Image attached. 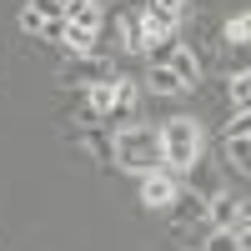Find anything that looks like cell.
Segmentation results:
<instances>
[{"mask_svg": "<svg viewBox=\"0 0 251 251\" xmlns=\"http://www.w3.org/2000/svg\"><path fill=\"white\" fill-rule=\"evenodd\" d=\"M156 131H161V161H166V171H171V176H191L201 166V151H206L201 126L191 116H166Z\"/></svg>", "mask_w": 251, "mask_h": 251, "instance_id": "cell-1", "label": "cell"}, {"mask_svg": "<svg viewBox=\"0 0 251 251\" xmlns=\"http://www.w3.org/2000/svg\"><path fill=\"white\" fill-rule=\"evenodd\" d=\"M111 156H116V166L121 171H131V176H151V171H161V131L156 126H121V131L111 136Z\"/></svg>", "mask_w": 251, "mask_h": 251, "instance_id": "cell-2", "label": "cell"}, {"mask_svg": "<svg viewBox=\"0 0 251 251\" xmlns=\"http://www.w3.org/2000/svg\"><path fill=\"white\" fill-rule=\"evenodd\" d=\"M206 221L221 226V231H236L241 241L251 236V216H246V201L231 196V191H211L206 196Z\"/></svg>", "mask_w": 251, "mask_h": 251, "instance_id": "cell-3", "label": "cell"}, {"mask_svg": "<svg viewBox=\"0 0 251 251\" xmlns=\"http://www.w3.org/2000/svg\"><path fill=\"white\" fill-rule=\"evenodd\" d=\"M136 111H141V86H136V80H126V75H116L106 126H111V131H121V126H131V121H136Z\"/></svg>", "mask_w": 251, "mask_h": 251, "instance_id": "cell-4", "label": "cell"}, {"mask_svg": "<svg viewBox=\"0 0 251 251\" xmlns=\"http://www.w3.org/2000/svg\"><path fill=\"white\" fill-rule=\"evenodd\" d=\"M176 191H181V176H171L166 166L151 171V176H141V201H146V211H166Z\"/></svg>", "mask_w": 251, "mask_h": 251, "instance_id": "cell-5", "label": "cell"}, {"mask_svg": "<svg viewBox=\"0 0 251 251\" xmlns=\"http://www.w3.org/2000/svg\"><path fill=\"white\" fill-rule=\"evenodd\" d=\"M66 80L71 86H100V80H116V71H111V60L96 50V55H71Z\"/></svg>", "mask_w": 251, "mask_h": 251, "instance_id": "cell-6", "label": "cell"}, {"mask_svg": "<svg viewBox=\"0 0 251 251\" xmlns=\"http://www.w3.org/2000/svg\"><path fill=\"white\" fill-rule=\"evenodd\" d=\"M246 121H251V116H236L231 126H226V161H231L236 176L251 171V126H246Z\"/></svg>", "mask_w": 251, "mask_h": 251, "instance_id": "cell-7", "label": "cell"}, {"mask_svg": "<svg viewBox=\"0 0 251 251\" xmlns=\"http://www.w3.org/2000/svg\"><path fill=\"white\" fill-rule=\"evenodd\" d=\"M166 211H171V226H176V231L201 226V221H206V196H201V191H176Z\"/></svg>", "mask_w": 251, "mask_h": 251, "instance_id": "cell-8", "label": "cell"}, {"mask_svg": "<svg viewBox=\"0 0 251 251\" xmlns=\"http://www.w3.org/2000/svg\"><path fill=\"white\" fill-rule=\"evenodd\" d=\"M166 71H171L186 91H196V80H201V60L191 55V46H171V55H166Z\"/></svg>", "mask_w": 251, "mask_h": 251, "instance_id": "cell-9", "label": "cell"}, {"mask_svg": "<svg viewBox=\"0 0 251 251\" xmlns=\"http://www.w3.org/2000/svg\"><path fill=\"white\" fill-rule=\"evenodd\" d=\"M66 25H71V30H86V35H100L106 10H100L96 0H75V5H66Z\"/></svg>", "mask_w": 251, "mask_h": 251, "instance_id": "cell-10", "label": "cell"}, {"mask_svg": "<svg viewBox=\"0 0 251 251\" xmlns=\"http://www.w3.org/2000/svg\"><path fill=\"white\" fill-rule=\"evenodd\" d=\"M116 35H121V46L131 50V55H146L151 46H146V30H141V15H121L116 20Z\"/></svg>", "mask_w": 251, "mask_h": 251, "instance_id": "cell-11", "label": "cell"}, {"mask_svg": "<svg viewBox=\"0 0 251 251\" xmlns=\"http://www.w3.org/2000/svg\"><path fill=\"white\" fill-rule=\"evenodd\" d=\"M186 10H191V0H151V5H146V15H156L161 25H171V30L186 20Z\"/></svg>", "mask_w": 251, "mask_h": 251, "instance_id": "cell-12", "label": "cell"}, {"mask_svg": "<svg viewBox=\"0 0 251 251\" xmlns=\"http://www.w3.org/2000/svg\"><path fill=\"white\" fill-rule=\"evenodd\" d=\"M146 86H151V96H186V86L166 71V66H151V75H146Z\"/></svg>", "mask_w": 251, "mask_h": 251, "instance_id": "cell-13", "label": "cell"}, {"mask_svg": "<svg viewBox=\"0 0 251 251\" xmlns=\"http://www.w3.org/2000/svg\"><path fill=\"white\" fill-rule=\"evenodd\" d=\"M226 91H231V106H236V116H246V111H251V75H246V71H236L231 80H226Z\"/></svg>", "mask_w": 251, "mask_h": 251, "instance_id": "cell-14", "label": "cell"}, {"mask_svg": "<svg viewBox=\"0 0 251 251\" xmlns=\"http://www.w3.org/2000/svg\"><path fill=\"white\" fill-rule=\"evenodd\" d=\"M246 35H251V15H246V10H236L231 20H226V40H231L236 50H246Z\"/></svg>", "mask_w": 251, "mask_h": 251, "instance_id": "cell-15", "label": "cell"}, {"mask_svg": "<svg viewBox=\"0 0 251 251\" xmlns=\"http://www.w3.org/2000/svg\"><path fill=\"white\" fill-rule=\"evenodd\" d=\"M206 251H246V241L236 231H221V226H211V241H206Z\"/></svg>", "mask_w": 251, "mask_h": 251, "instance_id": "cell-16", "label": "cell"}, {"mask_svg": "<svg viewBox=\"0 0 251 251\" xmlns=\"http://www.w3.org/2000/svg\"><path fill=\"white\" fill-rule=\"evenodd\" d=\"M75 141H80V146H91L96 156H106V161H111V136H96V131H75Z\"/></svg>", "mask_w": 251, "mask_h": 251, "instance_id": "cell-17", "label": "cell"}, {"mask_svg": "<svg viewBox=\"0 0 251 251\" xmlns=\"http://www.w3.org/2000/svg\"><path fill=\"white\" fill-rule=\"evenodd\" d=\"M30 10L40 20H66V5H60V0H30Z\"/></svg>", "mask_w": 251, "mask_h": 251, "instance_id": "cell-18", "label": "cell"}, {"mask_svg": "<svg viewBox=\"0 0 251 251\" xmlns=\"http://www.w3.org/2000/svg\"><path fill=\"white\" fill-rule=\"evenodd\" d=\"M40 25H46V20H40V15H35L30 5L20 10V30H25V35H40Z\"/></svg>", "mask_w": 251, "mask_h": 251, "instance_id": "cell-19", "label": "cell"}, {"mask_svg": "<svg viewBox=\"0 0 251 251\" xmlns=\"http://www.w3.org/2000/svg\"><path fill=\"white\" fill-rule=\"evenodd\" d=\"M40 35H46V40H60V35H66V20H46V25H40Z\"/></svg>", "mask_w": 251, "mask_h": 251, "instance_id": "cell-20", "label": "cell"}]
</instances>
